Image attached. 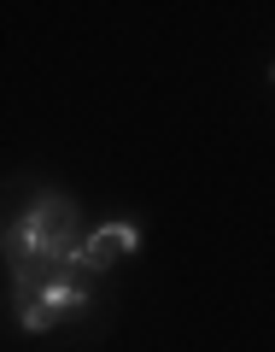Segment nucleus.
<instances>
[{
    "mask_svg": "<svg viewBox=\"0 0 275 352\" xmlns=\"http://www.w3.org/2000/svg\"><path fill=\"white\" fill-rule=\"evenodd\" d=\"M123 252H141V223H129V217H112V223L88 229V247H82V270L88 276H100V270H112Z\"/></svg>",
    "mask_w": 275,
    "mask_h": 352,
    "instance_id": "3",
    "label": "nucleus"
},
{
    "mask_svg": "<svg viewBox=\"0 0 275 352\" xmlns=\"http://www.w3.org/2000/svg\"><path fill=\"white\" fill-rule=\"evenodd\" d=\"M12 311H18V329H29V335H47L64 311H88L82 270H41L36 282L12 288Z\"/></svg>",
    "mask_w": 275,
    "mask_h": 352,
    "instance_id": "2",
    "label": "nucleus"
},
{
    "mask_svg": "<svg viewBox=\"0 0 275 352\" xmlns=\"http://www.w3.org/2000/svg\"><path fill=\"white\" fill-rule=\"evenodd\" d=\"M82 217L64 200L59 188H41L36 200L24 206L12 229H6V264H36V270H82Z\"/></svg>",
    "mask_w": 275,
    "mask_h": 352,
    "instance_id": "1",
    "label": "nucleus"
}]
</instances>
